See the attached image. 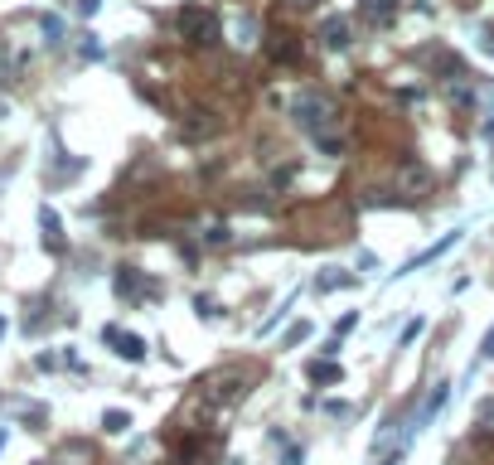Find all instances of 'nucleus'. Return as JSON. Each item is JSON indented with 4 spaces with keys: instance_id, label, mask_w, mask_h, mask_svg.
Returning a JSON list of instances; mask_svg holds the SVG:
<instances>
[{
    "instance_id": "20e7f679",
    "label": "nucleus",
    "mask_w": 494,
    "mask_h": 465,
    "mask_svg": "<svg viewBox=\"0 0 494 465\" xmlns=\"http://www.w3.org/2000/svg\"><path fill=\"white\" fill-rule=\"evenodd\" d=\"M214 131H223V116L209 107H194L190 116H185V126H180V136L185 141H209Z\"/></svg>"
},
{
    "instance_id": "ddd939ff",
    "label": "nucleus",
    "mask_w": 494,
    "mask_h": 465,
    "mask_svg": "<svg viewBox=\"0 0 494 465\" xmlns=\"http://www.w3.org/2000/svg\"><path fill=\"white\" fill-rule=\"evenodd\" d=\"M315 286H320V291H334V286H358V276H349V272H325Z\"/></svg>"
},
{
    "instance_id": "5701e85b",
    "label": "nucleus",
    "mask_w": 494,
    "mask_h": 465,
    "mask_svg": "<svg viewBox=\"0 0 494 465\" xmlns=\"http://www.w3.org/2000/svg\"><path fill=\"white\" fill-rule=\"evenodd\" d=\"M480 354H485V359H494V325L485 329V344H480Z\"/></svg>"
},
{
    "instance_id": "7ed1b4c3",
    "label": "nucleus",
    "mask_w": 494,
    "mask_h": 465,
    "mask_svg": "<svg viewBox=\"0 0 494 465\" xmlns=\"http://www.w3.org/2000/svg\"><path fill=\"white\" fill-rule=\"evenodd\" d=\"M102 339L116 344V354L126 359V363H146V354H150V344H146L141 334H131V329H121V325H102Z\"/></svg>"
},
{
    "instance_id": "9d476101",
    "label": "nucleus",
    "mask_w": 494,
    "mask_h": 465,
    "mask_svg": "<svg viewBox=\"0 0 494 465\" xmlns=\"http://www.w3.org/2000/svg\"><path fill=\"white\" fill-rule=\"evenodd\" d=\"M102 432H107V437L131 432V412H126V407H107V412H102Z\"/></svg>"
},
{
    "instance_id": "412c9836",
    "label": "nucleus",
    "mask_w": 494,
    "mask_h": 465,
    "mask_svg": "<svg viewBox=\"0 0 494 465\" xmlns=\"http://www.w3.org/2000/svg\"><path fill=\"white\" fill-rule=\"evenodd\" d=\"M354 325H358V315H354V310H349V315H344V320L334 325V339H344V334H349V329H354Z\"/></svg>"
},
{
    "instance_id": "393cba45",
    "label": "nucleus",
    "mask_w": 494,
    "mask_h": 465,
    "mask_svg": "<svg viewBox=\"0 0 494 465\" xmlns=\"http://www.w3.org/2000/svg\"><path fill=\"white\" fill-rule=\"evenodd\" d=\"M286 5H301V10H305V5H315V0H286Z\"/></svg>"
},
{
    "instance_id": "f03ea898",
    "label": "nucleus",
    "mask_w": 494,
    "mask_h": 465,
    "mask_svg": "<svg viewBox=\"0 0 494 465\" xmlns=\"http://www.w3.org/2000/svg\"><path fill=\"white\" fill-rule=\"evenodd\" d=\"M180 34L190 39L194 49H209V44H219L223 25L209 5H185V10H180Z\"/></svg>"
},
{
    "instance_id": "aec40b11",
    "label": "nucleus",
    "mask_w": 494,
    "mask_h": 465,
    "mask_svg": "<svg viewBox=\"0 0 494 465\" xmlns=\"http://www.w3.org/2000/svg\"><path fill=\"white\" fill-rule=\"evenodd\" d=\"M402 185H417V190H427V170L407 165V170H402Z\"/></svg>"
},
{
    "instance_id": "39448f33",
    "label": "nucleus",
    "mask_w": 494,
    "mask_h": 465,
    "mask_svg": "<svg viewBox=\"0 0 494 465\" xmlns=\"http://www.w3.org/2000/svg\"><path fill=\"white\" fill-rule=\"evenodd\" d=\"M320 39H325V49H349V20L329 15L325 25H320Z\"/></svg>"
},
{
    "instance_id": "4be33fe9",
    "label": "nucleus",
    "mask_w": 494,
    "mask_h": 465,
    "mask_svg": "<svg viewBox=\"0 0 494 465\" xmlns=\"http://www.w3.org/2000/svg\"><path fill=\"white\" fill-rule=\"evenodd\" d=\"M97 54H102V44H97V39L87 34V39H82V58H97Z\"/></svg>"
},
{
    "instance_id": "a211bd4d",
    "label": "nucleus",
    "mask_w": 494,
    "mask_h": 465,
    "mask_svg": "<svg viewBox=\"0 0 494 465\" xmlns=\"http://www.w3.org/2000/svg\"><path fill=\"white\" fill-rule=\"evenodd\" d=\"M204 243H209V247L228 243V228H223V223H209V228H204Z\"/></svg>"
},
{
    "instance_id": "b1692460",
    "label": "nucleus",
    "mask_w": 494,
    "mask_h": 465,
    "mask_svg": "<svg viewBox=\"0 0 494 465\" xmlns=\"http://www.w3.org/2000/svg\"><path fill=\"white\" fill-rule=\"evenodd\" d=\"M97 5H102V0H82L78 10H82V15H97Z\"/></svg>"
},
{
    "instance_id": "dca6fc26",
    "label": "nucleus",
    "mask_w": 494,
    "mask_h": 465,
    "mask_svg": "<svg viewBox=\"0 0 494 465\" xmlns=\"http://www.w3.org/2000/svg\"><path fill=\"white\" fill-rule=\"evenodd\" d=\"M310 334H315V325H310V320H301V325H291V329H286V344H305Z\"/></svg>"
},
{
    "instance_id": "1a4fd4ad",
    "label": "nucleus",
    "mask_w": 494,
    "mask_h": 465,
    "mask_svg": "<svg viewBox=\"0 0 494 465\" xmlns=\"http://www.w3.org/2000/svg\"><path fill=\"white\" fill-rule=\"evenodd\" d=\"M446 393H451V383H437L432 393H427V407L417 412V432H422V427H427V422H432V417L441 412V403H446Z\"/></svg>"
},
{
    "instance_id": "0eeeda50",
    "label": "nucleus",
    "mask_w": 494,
    "mask_h": 465,
    "mask_svg": "<svg viewBox=\"0 0 494 465\" xmlns=\"http://www.w3.org/2000/svg\"><path fill=\"white\" fill-rule=\"evenodd\" d=\"M39 228H44V247H49V252H63V223H58V214L49 204L39 209Z\"/></svg>"
},
{
    "instance_id": "4468645a",
    "label": "nucleus",
    "mask_w": 494,
    "mask_h": 465,
    "mask_svg": "<svg viewBox=\"0 0 494 465\" xmlns=\"http://www.w3.org/2000/svg\"><path fill=\"white\" fill-rule=\"evenodd\" d=\"M39 29H44V39H49V44H63V20H58V15H44Z\"/></svg>"
},
{
    "instance_id": "6ab92c4d",
    "label": "nucleus",
    "mask_w": 494,
    "mask_h": 465,
    "mask_svg": "<svg viewBox=\"0 0 494 465\" xmlns=\"http://www.w3.org/2000/svg\"><path fill=\"white\" fill-rule=\"evenodd\" d=\"M291 301H296V296H291ZM291 301L281 305V310H272V320H262V329H257V334H272V329L281 325V320H286V310H291Z\"/></svg>"
},
{
    "instance_id": "a878e982",
    "label": "nucleus",
    "mask_w": 494,
    "mask_h": 465,
    "mask_svg": "<svg viewBox=\"0 0 494 465\" xmlns=\"http://www.w3.org/2000/svg\"><path fill=\"white\" fill-rule=\"evenodd\" d=\"M0 334H5V320H0Z\"/></svg>"
},
{
    "instance_id": "423d86ee",
    "label": "nucleus",
    "mask_w": 494,
    "mask_h": 465,
    "mask_svg": "<svg viewBox=\"0 0 494 465\" xmlns=\"http://www.w3.org/2000/svg\"><path fill=\"white\" fill-rule=\"evenodd\" d=\"M267 58H272V63H296V58H301V44H296L291 34H272V39H267Z\"/></svg>"
},
{
    "instance_id": "f3484780",
    "label": "nucleus",
    "mask_w": 494,
    "mask_h": 465,
    "mask_svg": "<svg viewBox=\"0 0 494 465\" xmlns=\"http://www.w3.org/2000/svg\"><path fill=\"white\" fill-rule=\"evenodd\" d=\"M422 329H427V320H422V315H417V320H407V325H402V334H397V344L407 349V344L417 339V334H422Z\"/></svg>"
},
{
    "instance_id": "f8f14e48",
    "label": "nucleus",
    "mask_w": 494,
    "mask_h": 465,
    "mask_svg": "<svg viewBox=\"0 0 494 465\" xmlns=\"http://www.w3.org/2000/svg\"><path fill=\"white\" fill-rule=\"evenodd\" d=\"M136 291H141L136 267H121V272H116V296H136Z\"/></svg>"
},
{
    "instance_id": "9b49d317",
    "label": "nucleus",
    "mask_w": 494,
    "mask_h": 465,
    "mask_svg": "<svg viewBox=\"0 0 494 465\" xmlns=\"http://www.w3.org/2000/svg\"><path fill=\"white\" fill-rule=\"evenodd\" d=\"M58 465H92V446H87V441H68V446L58 451Z\"/></svg>"
},
{
    "instance_id": "6e6552de",
    "label": "nucleus",
    "mask_w": 494,
    "mask_h": 465,
    "mask_svg": "<svg viewBox=\"0 0 494 465\" xmlns=\"http://www.w3.org/2000/svg\"><path fill=\"white\" fill-rule=\"evenodd\" d=\"M305 373H310L315 383H339V378H344V368H339L334 359H310V363H305Z\"/></svg>"
},
{
    "instance_id": "2eb2a0df",
    "label": "nucleus",
    "mask_w": 494,
    "mask_h": 465,
    "mask_svg": "<svg viewBox=\"0 0 494 465\" xmlns=\"http://www.w3.org/2000/svg\"><path fill=\"white\" fill-rule=\"evenodd\" d=\"M363 15L378 25V20H388V15H393V0H363Z\"/></svg>"
},
{
    "instance_id": "f257e3e1",
    "label": "nucleus",
    "mask_w": 494,
    "mask_h": 465,
    "mask_svg": "<svg viewBox=\"0 0 494 465\" xmlns=\"http://www.w3.org/2000/svg\"><path fill=\"white\" fill-rule=\"evenodd\" d=\"M291 116H296V126H301L325 155H339V151H344V141H339V111H334V102H329L325 92H296Z\"/></svg>"
}]
</instances>
